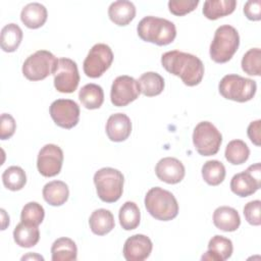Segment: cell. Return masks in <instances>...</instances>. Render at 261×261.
<instances>
[{
    "label": "cell",
    "instance_id": "1",
    "mask_svg": "<svg viewBox=\"0 0 261 261\" xmlns=\"http://www.w3.org/2000/svg\"><path fill=\"white\" fill-rule=\"evenodd\" d=\"M161 64L169 73L180 77L186 86L194 87L202 82L204 64L196 55L178 50L162 54Z\"/></svg>",
    "mask_w": 261,
    "mask_h": 261
},
{
    "label": "cell",
    "instance_id": "2",
    "mask_svg": "<svg viewBox=\"0 0 261 261\" xmlns=\"http://www.w3.org/2000/svg\"><path fill=\"white\" fill-rule=\"evenodd\" d=\"M137 32L143 41L158 46L168 45L176 37V29L172 21L152 15L145 16L140 20Z\"/></svg>",
    "mask_w": 261,
    "mask_h": 261
},
{
    "label": "cell",
    "instance_id": "3",
    "mask_svg": "<svg viewBox=\"0 0 261 261\" xmlns=\"http://www.w3.org/2000/svg\"><path fill=\"white\" fill-rule=\"evenodd\" d=\"M147 211L157 220L169 221L178 214V204L172 193L160 187L150 189L145 196Z\"/></svg>",
    "mask_w": 261,
    "mask_h": 261
},
{
    "label": "cell",
    "instance_id": "4",
    "mask_svg": "<svg viewBox=\"0 0 261 261\" xmlns=\"http://www.w3.org/2000/svg\"><path fill=\"white\" fill-rule=\"evenodd\" d=\"M240 45L238 31L229 25L223 24L215 31L210 44V57L216 63H225L231 59Z\"/></svg>",
    "mask_w": 261,
    "mask_h": 261
},
{
    "label": "cell",
    "instance_id": "5",
    "mask_svg": "<svg viewBox=\"0 0 261 261\" xmlns=\"http://www.w3.org/2000/svg\"><path fill=\"white\" fill-rule=\"evenodd\" d=\"M123 174L112 167H103L94 174L97 195L106 203H114L119 200L123 192Z\"/></svg>",
    "mask_w": 261,
    "mask_h": 261
},
{
    "label": "cell",
    "instance_id": "6",
    "mask_svg": "<svg viewBox=\"0 0 261 261\" xmlns=\"http://www.w3.org/2000/svg\"><path fill=\"white\" fill-rule=\"evenodd\" d=\"M218 90L223 98L243 103L253 99L257 85L251 79L239 74H226L220 80Z\"/></svg>",
    "mask_w": 261,
    "mask_h": 261
},
{
    "label": "cell",
    "instance_id": "7",
    "mask_svg": "<svg viewBox=\"0 0 261 261\" xmlns=\"http://www.w3.org/2000/svg\"><path fill=\"white\" fill-rule=\"evenodd\" d=\"M58 59L47 50H38L30 55L22 64V73L29 81H42L53 74Z\"/></svg>",
    "mask_w": 261,
    "mask_h": 261
},
{
    "label": "cell",
    "instance_id": "8",
    "mask_svg": "<svg viewBox=\"0 0 261 261\" xmlns=\"http://www.w3.org/2000/svg\"><path fill=\"white\" fill-rule=\"evenodd\" d=\"M222 143V136L210 121L199 122L193 132V144L202 156L215 155Z\"/></svg>",
    "mask_w": 261,
    "mask_h": 261
},
{
    "label": "cell",
    "instance_id": "9",
    "mask_svg": "<svg viewBox=\"0 0 261 261\" xmlns=\"http://www.w3.org/2000/svg\"><path fill=\"white\" fill-rule=\"evenodd\" d=\"M112 61L113 52L111 48L103 43L95 44L84 60V72L92 79L100 77L110 67Z\"/></svg>",
    "mask_w": 261,
    "mask_h": 261
},
{
    "label": "cell",
    "instance_id": "10",
    "mask_svg": "<svg viewBox=\"0 0 261 261\" xmlns=\"http://www.w3.org/2000/svg\"><path fill=\"white\" fill-rule=\"evenodd\" d=\"M54 87L60 93H73L80 83V73L76 63L66 57L59 58L53 72Z\"/></svg>",
    "mask_w": 261,
    "mask_h": 261
},
{
    "label": "cell",
    "instance_id": "11",
    "mask_svg": "<svg viewBox=\"0 0 261 261\" xmlns=\"http://www.w3.org/2000/svg\"><path fill=\"white\" fill-rule=\"evenodd\" d=\"M260 163L250 165L245 171L237 173L230 180V190L239 197L245 198L256 193L261 187Z\"/></svg>",
    "mask_w": 261,
    "mask_h": 261
},
{
    "label": "cell",
    "instance_id": "12",
    "mask_svg": "<svg viewBox=\"0 0 261 261\" xmlns=\"http://www.w3.org/2000/svg\"><path fill=\"white\" fill-rule=\"evenodd\" d=\"M140 93L137 80L129 75H119L112 83L110 100L114 106L123 107L135 101Z\"/></svg>",
    "mask_w": 261,
    "mask_h": 261
},
{
    "label": "cell",
    "instance_id": "13",
    "mask_svg": "<svg viewBox=\"0 0 261 261\" xmlns=\"http://www.w3.org/2000/svg\"><path fill=\"white\" fill-rule=\"evenodd\" d=\"M51 118L62 128H72L80 119V106L70 99H57L50 105Z\"/></svg>",
    "mask_w": 261,
    "mask_h": 261
},
{
    "label": "cell",
    "instance_id": "14",
    "mask_svg": "<svg viewBox=\"0 0 261 261\" xmlns=\"http://www.w3.org/2000/svg\"><path fill=\"white\" fill-rule=\"evenodd\" d=\"M63 151L54 144L45 145L38 154L37 168L39 172L45 177H52L57 175L62 167Z\"/></svg>",
    "mask_w": 261,
    "mask_h": 261
},
{
    "label": "cell",
    "instance_id": "15",
    "mask_svg": "<svg viewBox=\"0 0 261 261\" xmlns=\"http://www.w3.org/2000/svg\"><path fill=\"white\" fill-rule=\"evenodd\" d=\"M153 249L152 241L145 234H134L126 239L123 245V257L127 261H143Z\"/></svg>",
    "mask_w": 261,
    "mask_h": 261
},
{
    "label": "cell",
    "instance_id": "16",
    "mask_svg": "<svg viewBox=\"0 0 261 261\" xmlns=\"http://www.w3.org/2000/svg\"><path fill=\"white\" fill-rule=\"evenodd\" d=\"M157 177L166 184L175 185L180 182L186 174L184 164L176 158L165 157L158 161L155 166Z\"/></svg>",
    "mask_w": 261,
    "mask_h": 261
},
{
    "label": "cell",
    "instance_id": "17",
    "mask_svg": "<svg viewBox=\"0 0 261 261\" xmlns=\"http://www.w3.org/2000/svg\"><path fill=\"white\" fill-rule=\"evenodd\" d=\"M105 129L110 141L123 142L132 133V121L124 113H114L108 117Z\"/></svg>",
    "mask_w": 261,
    "mask_h": 261
},
{
    "label": "cell",
    "instance_id": "18",
    "mask_svg": "<svg viewBox=\"0 0 261 261\" xmlns=\"http://www.w3.org/2000/svg\"><path fill=\"white\" fill-rule=\"evenodd\" d=\"M232 243L229 239L216 234L212 237L208 243V250L202 256V260L224 261L232 254Z\"/></svg>",
    "mask_w": 261,
    "mask_h": 261
},
{
    "label": "cell",
    "instance_id": "19",
    "mask_svg": "<svg viewBox=\"0 0 261 261\" xmlns=\"http://www.w3.org/2000/svg\"><path fill=\"white\" fill-rule=\"evenodd\" d=\"M108 16L117 25H127L136 16V6L127 0H118L110 4Z\"/></svg>",
    "mask_w": 261,
    "mask_h": 261
},
{
    "label": "cell",
    "instance_id": "20",
    "mask_svg": "<svg viewBox=\"0 0 261 261\" xmlns=\"http://www.w3.org/2000/svg\"><path fill=\"white\" fill-rule=\"evenodd\" d=\"M213 223L220 230L234 231L241 224V218L234 208L220 206L213 212Z\"/></svg>",
    "mask_w": 261,
    "mask_h": 261
},
{
    "label": "cell",
    "instance_id": "21",
    "mask_svg": "<svg viewBox=\"0 0 261 261\" xmlns=\"http://www.w3.org/2000/svg\"><path fill=\"white\" fill-rule=\"evenodd\" d=\"M46 7L38 2L27 4L20 12V19L22 23L29 29H39L47 20Z\"/></svg>",
    "mask_w": 261,
    "mask_h": 261
},
{
    "label": "cell",
    "instance_id": "22",
    "mask_svg": "<svg viewBox=\"0 0 261 261\" xmlns=\"http://www.w3.org/2000/svg\"><path fill=\"white\" fill-rule=\"evenodd\" d=\"M89 225L93 233L104 236L114 228L115 222L113 214L104 208L97 209L92 212L89 218Z\"/></svg>",
    "mask_w": 261,
    "mask_h": 261
},
{
    "label": "cell",
    "instance_id": "23",
    "mask_svg": "<svg viewBox=\"0 0 261 261\" xmlns=\"http://www.w3.org/2000/svg\"><path fill=\"white\" fill-rule=\"evenodd\" d=\"M43 198L51 206L63 205L69 196L67 185L62 180H52L43 188Z\"/></svg>",
    "mask_w": 261,
    "mask_h": 261
},
{
    "label": "cell",
    "instance_id": "24",
    "mask_svg": "<svg viewBox=\"0 0 261 261\" xmlns=\"http://www.w3.org/2000/svg\"><path fill=\"white\" fill-rule=\"evenodd\" d=\"M52 261H74L77 258L75 243L69 238L57 239L51 247Z\"/></svg>",
    "mask_w": 261,
    "mask_h": 261
},
{
    "label": "cell",
    "instance_id": "25",
    "mask_svg": "<svg viewBox=\"0 0 261 261\" xmlns=\"http://www.w3.org/2000/svg\"><path fill=\"white\" fill-rule=\"evenodd\" d=\"M236 6V0H207L203 5V14L206 18L215 20L232 13Z\"/></svg>",
    "mask_w": 261,
    "mask_h": 261
},
{
    "label": "cell",
    "instance_id": "26",
    "mask_svg": "<svg viewBox=\"0 0 261 261\" xmlns=\"http://www.w3.org/2000/svg\"><path fill=\"white\" fill-rule=\"evenodd\" d=\"M13 239L19 247L31 248L38 244L40 240V230L36 225L27 224L20 221L13 230Z\"/></svg>",
    "mask_w": 261,
    "mask_h": 261
},
{
    "label": "cell",
    "instance_id": "27",
    "mask_svg": "<svg viewBox=\"0 0 261 261\" xmlns=\"http://www.w3.org/2000/svg\"><path fill=\"white\" fill-rule=\"evenodd\" d=\"M79 99L85 108L90 110L98 109L104 102L103 89L96 84H87L80 90Z\"/></svg>",
    "mask_w": 261,
    "mask_h": 261
},
{
    "label": "cell",
    "instance_id": "28",
    "mask_svg": "<svg viewBox=\"0 0 261 261\" xmlns=\"http://www.w3.org/2000/svg\"><path fill=\"white\" fill-rule=\"evenodd\" d=\"M138 84L141 93L147 97H154L161 94L165 86L163 77L154 71H147L143 73L139 77Z\"/></svg>",
    "mask_w": 261,
    "mask_h": 261
},
{
    "label": "cell",
    "instance_id": "29",
    "mask_svg": "<svg viewBox=\"0 0 261 261\" xmlns=\"http://www.w3.org/2000/svg\"><path fill=\"white\" fill-rule=\"evenodd\" d=\"M22 31L16 23H8L1 30L0 45L5 52H14L22 41Z\"/></svg>",
    "mask_w": 261,
    "mask_h": 261
},
{
    "label": "cell",
    "instance_id": "30",
    "mask_svg": "<svg viewBox=\"0 0 261 261\" xmlns=\"http://www.w3.org/2000/svg\"><path fill=\"white\" fill-rule=\"evenodd\" d=\"M119 223L125 230H132L139 226L141 220V212L135 202L127 201L119 209Z\"/></svg>",
    "mask_w": 261,
    "mask_h": 261
},
{
    "label": "cell",
    "instance_id": "31",
    "mask_svg": "<svg viewBox=\"0 0 261 261\" xmlns=\"http://www.w3.org/2000/svg\"><path fill=\"white\" fill-rule=\"evenodd\" d=\"M250 155V149L247 144L242 140H232L230 141L225 148L224 156L225 159L233 164L240 165L245 163Z\"/></svg>",
    "mask_w": 261,
    "mask_h": 261
},
{
    "label": "cell",
    "instance_id": "32",
    "mask_svg": "<svg viewBox=\"0 0 261 261\" xmlns=\"http://www.w3.org/2000/svg\"><path fill=\"white\" fill-rule=\"evenodd\" d=\"M203 179L209 186L220 185L225 177V167L218 160H208L202 166Z\"/></svg>",
    "mask_w": 261,
    "mask_h": 261
},
{
    "label": "cell",
    "instance_id": "33",
    "mask_svg": "<svg viewBox=\"0 0 261 261\" xmlns=\"http://www.w3.org/2000/svg\"><path fill=\"white\" fill-rule=\"evenodd\" d=\"M2 181L6 189L10 191H19L27 184V174L19 166H9L2 173Z\"/></svg>",
    "mask_w": 261,
    "mask_h": 261
},
{
    "label": "cell",
    "instance_id": "34",
    "mask_svg": "<svg viewBox=\"0 0 261 261\" xmlns=\"http://www.w3.org/2000/svg\"><path fill=\"white\" fill-rule=\"evenodd\" d=\"M45 210L38 202L27 203L20 213V220L27 224L39 226L44 220Z\"/></svg>",
    "mask_w": 261,
    "mask_h": 261
},
{
    "label": "cell",
    "instance_id": "35",
    "mask_svg": "<svg viewBox=\"0 0 261 261\" xmlns=\"http://www.w3.org/2000/svg\"><path fill=\"white\" fill-rule=\"evenodd\" d=\"M242 69L249 75H260L261 72V50L252 48L242 58Z\"/></svg>",
    "mask_w": 261,
    "mask_h": 261
},
{
    "label": "cell",
    "instance_id": "36",
    "mask_svg": "<svg viewBox=\"0 0 261 261\" xmlns=\"http://www.w3.org/2000/svg\"><path fill=\"white\" fill-rule=\"evenodd\" d=\"M198 4L199 0H170L168 2V9L172 14L182 16L195 10Z\"/></svg>",
    "mask_w": 261,
    "mask_h": 261
},
{
    "label": "cell",
    "instance_id": "37",
    "mask_svg": "<svg viewBox=\"0 0 261 261\" xmlns=\"http://www.w3.org/2000/svg\"><path fill=\"white\" fill-rule=\"evenodd\" d=\"M260 207H261L260 200H254L245 205L244 210H243L244 216L250 224L255 225V226H258L261 224Z\"/></svg>",
    "mask_w": 261,
    "mask_h": 261
},
{
    "label": "cell",
    "instance_id": "38",
    "mask_svg": "<svg viewBox=\"0 0 261 261\" xmlns=\"http://www.w3.org/2000/svg\"><path fill=\"white\" fill-rule=\"evenodd\" d=\"M0 121V139L7 140L11 138L16 128V122L14 118L8 113H2Z\"/></svg>",
    "mask_w": 261,
    "mask_h": 261
},
{
    "label": "cell",
    "instance_id": "39",
    "mask_svg": "<svg viewBox=\"0 0 261 261\" xmlns=\"http://www.w3.org/2000/svg\"><path fill=\"white\" fill-rule=\"evenodd\" d=\"M244 13L250 20L261 19V1L260 0H249L244 5Z\"/></svg>",
    "mask_w": 261,
    "mask_h": 261
},
{
    "label": "cell",
    "instance_id": "40",
    "mask_svg": "<svg viewBox=\"0 0 261 261\" xmlns=\"http://www.w3.org/2000/svg\"><path fill=\"white\" fill-rule=\"evenodd\" d=\"M260 129H261V120L260 119L250 122V124L247 128V134H248L249 139L256 146H260V144H261Z\"/></svg>",
    "mask_w": 261,
    "mask_h": 261
},
{
    "label": "cell",
    "instance_id": "41",
    "mask_svg": "<svg viewBox=\"0 0 261 261\" xmlns=\"http://www.w3.org/2000/svg\"><path fill=\"white\" fill-rule=\"evenodd\" d=\"M1 214H2V230L6 228L7 225H9V216L6 214L4 209H1Z\"/></svg>",
    "mask_w": 261,
    "mask_h": 261
},
{
    "label": "cell",
    "instance_id": "42",
    "mask_svg": "<svg viewBox=\"0 0 261 261\" xmlns=\"http://www.w3.org/2000/svg\"><path fill=\"white\" fill-rule=\"evenodd\" d=\"M29 258H38V259H41V260H44V258L42 257V256H39V255H32V254H29V255H27V256H23L22 258H21V260H24V259H29Z\"/></svg>",
    "mask_w": 261,
    "mask_h": 261
}]
</instances>
